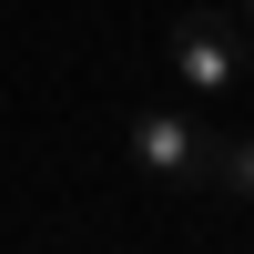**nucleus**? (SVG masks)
<instances>
[{
    "label": "nucleus",
    "instance_id": "f257e3e1",
    "mask_svg": "<svg viewBox=\"0 0 254 254\" xmlns=\"http://www.w3.org/2000/svg\"><path fill=\"white\" fill-rule=\"evenodd\" d=\"M203 142L214 132H203L183 102H142L132 112V163L163 183V193H203Z\"/></svg>",
    "mask_w": 254,
    "mask_h": 254
},
{
    "label": "nucleus",
    "instance_id": "f03ea898",
    "mask_svg": "<svg viewBox=\"0 0 254 254\" xmlns=\"http://www.w3.org/2000/svg\"><path fill=\"white\" fill-rule=\"evenodd\" d=\"M173 81L183 92H234L244 81V10H193L173 31Z\"/></svg>",
    "mask_w": 254,
    "mask_h": 254
},
{
    "label": "nucleus",
    "instance_id": "7ed1b4c3",
    "mask_svg": "<svg viewBox=\"0 0 254 254\" xmlns=\"http://www.w3.org/2000/svg\"><path fill=\"white\" fill-rule=\"evenodd\" d=\"M203 183L234 193V203H254V132H214L203 142Z\"/></svg>",
    "mask_w": 254,
    "mask_h": 254
},
{
    "label": "nucleus",
    "instance_id": "20e7f679",
    "mask_svg": "<svg viewBox=\"0 0 254 254\" xmlns=\"http://www.w3.org/2000/svg\"><path fill=\"white\" fill-rule=\"evenodd\" d=\"M244 31H254V0H244Z\"/></svg>",
    "mask_w": 254,
    "mask_h": 254
},
{
    "label": "nucleus",
    "instance_id": "39448f33",
    "mask_svg": "<svg viewBox=\"0 0 254 254\" xmlns=\"http://www.w3.org/2000/svg\"><path fill=\"white\" fill-rule=\"evenodd\" d=\"M244 81H254V51H244Z\"/></svg>",
    "mask_w": 254,
    "mask_h": 254
}]
</instances>
